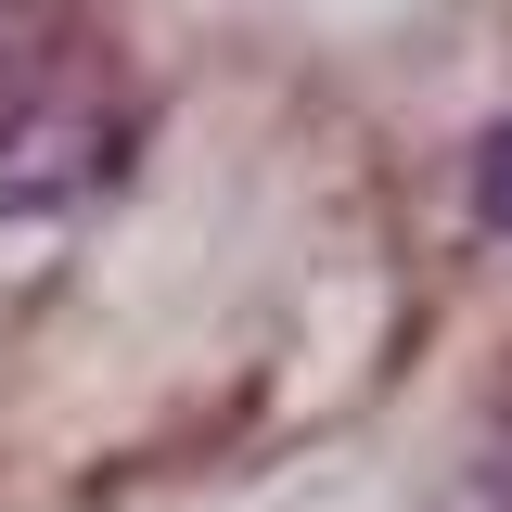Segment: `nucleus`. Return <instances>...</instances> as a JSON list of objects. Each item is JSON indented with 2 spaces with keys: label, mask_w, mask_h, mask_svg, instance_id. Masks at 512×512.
<instances>
[{
  "label": "nucleus",
  "mask_w": 512,
  "mask_h": 512,
  "mask_svg": "<svg viewBox=\"0 0 512 512\" xmlns=\"http://www.w3.org/2000/svg\"><path fill=\"white\" fill-rule=\"evenodd\" d=\"M116 167V116L64 77H13L0 90V218H52Z\"/></svg>",
  "instance_id": "f257e3e1"
},
{
  "label": "nucleus",
  "mask_w": 512,
  "mask_h": 512,
  "mask_svg": "<svg viewBox=\"0 0 512 512\" xmlns=\"http://www.w3.org/2000/svg\"><path fill=\"white\" fill-rule=\"evenodd\" d=\"M474 205H487V231H512V128H487V154H474Z\"/></svg>",
  "instance_id": "f03ea898"
},
{
  "label": "nucleus",
  "mask_w": 512,
  "mask_h": 512,
  "mask_svg": "<svg viewBox=\"0 0 512 512\" xmlns=\"http://www.w3.org/2000/svg\"><path fill=\"white\" fill-rule=\"evenodd\" d=\"M13 26H26V13H13V0H0V39H13ZM13 77H26V52H0V90H13Z\"/></svg>",
  "instance_id": "7ed1b4c3"
}]
</instances>
